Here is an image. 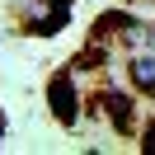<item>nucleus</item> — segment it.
I'll return each instance as SVG.
<instances>
[{"label": "nucleus", "mask_w": 155, "mask_h": 155, "mask_svg": "<svg viewBox=\"0 0 155 155\" xmlns=\"http://www.w3.org/2000/svg\"><path fill=\"white\" fill-rule=\"evenodd\" d=\"M85 104H89V117H108V127H113L117 136L136 132V99L127 94V85H104V89H94Z\"/></svg>", "instance_id": "obj_1"}, {"label": "nucleus", "mask_w": 155, "mask_h": 155, "mask_svg": "<svg viewBox=\"0 0 155 155\" xmlns=\"http://www.w3.org/2000/svg\"><path fill=\"white\" fill-rule=\"evenodd\" d=\"M85 94H80V85H75V66H61L57 75L47 80V108H52V117H57L61 127H75L80 122V113H85Z\"/></svg>", "instance_id": "obj_2"}, {"label": "nucleus", "mask_w": 155, "mask_h": 155, "mask_svg": "<svg viewBox=\"0 0 155 155\" xmlns=\"http://www.w3.org/2000/svg\"><path fill=\"white\" fill-rule=\"evenodd\" d=\"M71 24V0H24V33L57 38Z\"/></svg>", "instance_id": "obj_3"}, {"label": "nucleus", "mask_w": 155, "mask_h": 155, "mask_svg": "<svg viewBox=\"0 0 155 155\" xmlns=\"http://www.w3.org/2000/svg\"><path fill=\"white\" fill-rule=\"evenodd\" d=\"M127 80H132V89L136 94H155V52H127Z\"/></svg>", "instance_id": "obj_4"}, {"label": "nucleus", "mask_w": 155, "mask_h": 155, "mask_svg": "<svg viewBox=\"0 0 155 155\" xmlns=\"http://www.w3.org/2000/svg\"><path fill=\"white\" fill-rule=\"evenodd\" d=\"M141 150H146V155H155V117L141 127Z\"/></svg>", "instance_id": "obj_5"}, {"label": "nucleus", "mask_w": 155, "mask_h": 155, "mask_svg": "<svg viewBox=\"0 0 155 155\" xmlns=\"http://www.w3.org/2000/svg\"><path fill=\"white\" fill-rule=\"evenodd\" d=\"M0 141H5V113H0Z\"/></svg>", "instance_id": "obj_6"}]
</instances>
